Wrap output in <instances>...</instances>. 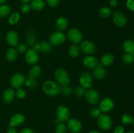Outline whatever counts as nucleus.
Wrapping results in <instances>:
<instances>
[{
  "mask_svg": "<svg viewBox=\"0 0 134 133\" xmlns=\"http://www.w3.org/2000/svg\"><path fill=\"white\" fill-rule=\"evenodd\" d=\"M43 90L46 95L53 96L60 93L61 86L54 81L47 80L43 84Z\"/></svg>",
  "mask_w": 134,
  "mask_h": 133,
  "instance_id": "nucleus-1",
  "label": "nucleus"
},
{
  "mask_svg": "<svg viewBox=\"0 0 134 133\" xmlns=\"http://www.w3.org/2000/svg\"><path fill=\"white\" fill-rule=\"evenodd\" d=\"M54 77L56 82L60 86H68L70 83V78L69 74L64 69H56L54 72Z\"/></svg>",
  "mask_w": 134,
  "mask_h": 133,
  "instance_id": "nucleus-2",
  "label": "nucleus"
},
{
  "mask_svg": "<svg viewBox=\"0 0 134 133\" xmlns=\"http://www.w3.org/2000/svg\"><path fill=\"white\" fill-rule=\"evenodd\" d=\"M112 119L109 116L103 113L100 114L98 119V125L102 130L107 131L112 127Z\"/></svg>",
  "mask_w": 134,
  "mask_h": 133,
  "instance_id": "nucleus-3",
  "label": "nucleus"
},
{
  "mask_svg": "<svg viewBox=\"0 0 134 133\" xmlns=\"http://www.w3.org/2000/svg\"><path fill=\"white\" fill-rule=\"evenodd\" d=\"M67 37L71 43L74 44L81 43L83 39V35L79 29L77 28H71L68 30Z\"/></svg>",
  "mask_w": 134,
  "mask_h": 133,
  "instance_id": "nucleus-4",
  "label": "nucleus"
},
{
  "mask_svg": "<svg viewBox=\"0 0 134 133\" xmlns=\"http://www.w3.org/2000/svg\"><path fill=\"white\" fill-rule=\"evenodd\" d=\"M85 98L88 103L92 105L98 104L100 99V95L97 90L93 89H88L85 92Z\"/></svg>",
  "mask_w": 134,
  "mask_h": 133,
  "instance_id": "nucleus-5",
  "label": "nucleus"
},
{
  "mask_svg": "<svg viewBox=\"0 0 134 133\" xmlns=\"http://www.w3.org/2000/svg\"><path fill=\"white\" fill-rule=\"evenodd\" d=\"M65 34L62 31H56L50 35L49 43L53 46L61 45L65 40Z\"/></svg>",
  "mask_w": 134,
  "mask_h": 133,
  "instance_id": "nucleus-6",
  "label": "nucleus"
},
{
  "mask_svg": "<svg viewBox=\"0 0 134 133\" xmlns=\"http://www.w3.org/2000/svg\"><path fill=\"white\" fill-rule=\"evenodd\" d=\"M25 60L30 65H34L39 61V54L35 48H31L27 50L25 53Z\"/></svg>",
  "mask_w": 134,
  "mask_h": 133,
  "instance_id": "nucleus-7",
  "label": "nucleus"
},
{
  "mask_svg": "<svg viewBox=\"0 0 134 133\" xmlns=\"http://www.w3.org/2000/svg\"><path fill=\"white\" fill-rule=\"evenodd\" d=\"M26 78L22 73H16L10 78V85L14 89H19L24 83Z\"/></svg>",
  "mask_w": 134,
  "mask_h": 133,
  "instance_id": "nucleus-8",
  "label": "nucleus"
},
{
  "mask_svg": "<svg viewBox=\"0 0 134 133\" xmlns=\"http://www.w3.org/2000/svg\"><path fill=\"white\" fill-rule=\"evenodd\" d=\"M56 116H57V119L60 123L65 122L69 120L70 112L66 106H60L56 110Z\"/></svg>",
  "mask_w": 134,
  "mask_h": 133,
  "instance_id": "nucleus-9",
  "label": "nucleus"
},
{
  "mask_svg": "<svg viewBox=\"0 0 134 133\" xmlns=\"http://www.w3.org/2000/svg\"><path fill=\"white\" fill-rule=\"evenodd\" d=\"M79 82L81 86L85 89H90L93 84L92 77L90 73L84 72L81 74L79 78Z\"/></svg>",
  "mask_w": 134,
  "mask_h": 133,
  "instance_id": "nucleus-10",
  "label": "nucleus"
},
{
  "mask_svg": "<svg viewBox=\"0 0 134 133\" xmlns=\"http://www.w3.org/2000/svg\"><path fill=\"white\" fill-rule=\"evenodd\" d=\"M67 126L68 130L71 133H80L82 129L81 123L75 118H72L68 120Z\"/></svg>",
  "mask_w": 134,
  "mask_h": 133,
  "instance_id": "nucleus-11",
  "label": "nucleus"
},
{
  "mask_svg": "<svg viewBox=\"0 0 134 133\" xmlns=\"http://www.w3.org/2000/svg\"><path fill=\"white\" fill-rule=\"evenodd\" d=\"M80 50L82 52L87 54H93L96 51V46L93 42L90 40H85L81 44Z\"/></svg>",
  "mask_w": 134,
  "mask_h": 133,
  "instance_id": "nucleus-12",
  "label": "nucleus"
},
{
  "mask_svg": "<svg viewBox=\"0 0 134 133\" xmlns=\"http://www.w3.org/2000/svg\"><path fill=\"white\" fill-rule=\"evenodd\" d=\"M113 20L115 24L119 27H124L127 23L126 17L122 12L115 11L113 14Z\"/></svg>",
  "mask_w": 134,
  "mask_h": 133,
  "instance_id": "nucleus-13",
  "label": "nucleus"
},
{
  "mask_svg": "<svg viewBox=\"0 0 134 133\" xmlns=\"http://www.w3.org/2000/svg\"><path fill=\"white\" fill-rule=\"evenodd\" d=\"M114 105V102L111 98H105L103 100L101 101L99 103V108L101 110V112H110L111 110L113 108Z\"/></svg>",
  "mask_w": 134,
  "mask_h": 133,
  "instance_id": "nucleus-14",
  "label": "nucleus"
},
{
  "mask_svg": "<svg viewBox=\"0 0 134 133\" xmlns=\"http://www.w3.org/2000/svg\"><path fill=\"white\" fill-rule=\"evenodd\" d=\"M6 41L10 46H16L18 44L19 37L14 31H9L6 35Z\"/></svg>",
  "mask_w": 134,
  "mask_h": 133,
  "instance_id": "nucleus-15",
  "label": "nucleus"
},
{
  "mask_svg": "<svg viewBox=\"0 0 134 133\" xmlns=\"http://www.w3.org/2000/svg\"><path fill=\"white\" fill-rule=\"evenodd\" d=\"M25 116L24 115L21 114V113H16V114L13 115L10 119L9 123V126H18V125H21L25 122Z\"/></svg>",
  "mask_w": 134,
  "mask_h": 133,
  "instance_id": "nucleus-16",
  "label": "nucleus"
},
{
  "mask_svg": "<svg viewBox=\"0 0 134 133\" xmlns=\"http://www.w3.org/2000/svg\"><path fill=\"white\" fill-rule=\"evenodd\" d=\"M83 65L88 69H94L98 65V61L96 57L92 56H88L83 59Z\"/></svg>",
  "mask_w": 134,
  "mask_h": 133,
  "instance_id": "nucleus-17",
  "label": "nucleus"
},
{
  "mask_svg": "<svg viewBox=\"0 0 134 133\" xmlns=\"http://www.w3.org/2000/svg\"><path fill=\"white\" fill-rule=\"evenodd\" d=\"M15 96V91L12 88H9L4 91L3 94V101L5 104H10L13 101Z\"/></svg>",
  "mask_w": 134,
  "mask_h": 133,
  "instance_id": "nucleus-18",
  "label": "nucleus"
},
{
  "mask_svg": "<svg viewBox=\"0 0 134 133\" xmlns=\"http://www.w3.org/2000/svg\"><path fill=\"white\" fill-rule=\"evenodd\" d=\"M106 70L105 68H103L102 64H98L93 70V76L97 80H102L104 78Z\"/></svg>",
  "mask_w": 134,
  "mask_h": 133,
  "instance_id": "nucleus-19",
  "label": "nucleus"
},
{
  "mask_svg": "<svg viewBox=\"0 0 134 133\" xmlns=\"http://www.w3.org/2000/svg\"><path fill=\"white\" fill-rule=\"evenodd\" d=\"M34 48H35L37 52L39 51V52H43V53H47L51 50L52 46H51V44L50 43L43 41L35 44Z\"/></svg>",
  "mask_w": 134,
  "mask_h": 133,
  "instance_id": "nucleus-20",
  "label": "nucleus"
},
{
  "mask_svg": "<svg viewBox=\"0 0 134 133\" xmlns=\"http://www.w3.org/2000/svg\"><path fill=\"white\" fill-rule=\"evenodd\" d=\"M41 74V68L39 65H34L29 70L28 77L31 79L36 80Z\"/></svg>",
  "mask_w": 134,
  "mask_h": 133,
  "instance_id": "nucleus-21",
  "label": "nucleus"
},
{
  "mask_svg": "<svg viewBox=\"0 0 134 133\" xmlns=\"http://www.w3.org/2000/svg\"><path fill=\"white\" fill-rule=\"evenodd\" d=\"M45 7L44 0H33L30 4V7L34 11H40Z\"/></svg>",
  "mask_w": 134,
  "mask_h": 133,
  "instance_id": "nucleus-22",
  "label": "nucleus"
},
{
  "mask_svg": "<svg viewBox=\"0 0 134 133\" xmlns=\"http://www.w3.org/2000/svg\"><path fill=\"white\" fill-rule=\"evenodd\" d=\"M68 26V21L64 17H60L56 20V27L60 31H63L67 29Z\"/></svg>",
  "mask_w": 134,
  "mask_h": 133,
  "instance_id": "nucleus-23",
  "label": "nucleus"
},
{
  "mask_svg": "<svg viewBox=\"0 0 134 133\" xmlns=\"http://www.w3.org/2000/svg\"><path fill=\"white\" fill-rule=\"evenodd\" d=\"M114 59L115 58H114L113 55L109 53H105L101 58V64L103 66H109L113 63Z\"/></svg>",
  "mask_w": 134,
  "mask_h": 133,
  "instance_id": "nucleus-24",
  "label": "nucleus"
},
{
  "mask_svg": "<svg viewBox=\"0 0 134 133\" xmlns=\"http://www.w3.org/2000/svg\"><path fill=\"white\" fill-rule=\"evenodd\" d=\"M7 60L10 62L14 61L18 57V52L14 48H9L7 50L5 55Z\"/></svg>",
  "mask_w": 134,
  "mask_h": 133,
  "instance_id": "nucleus-25",
  "label": "nucleus"
},
{
  "mask_svg": "<svg viewBox=\"0 0 134 133\" xmlns=\"http://www.w3.org/2000/svg\"><path fill=\"white\" fill-rule=\"evenodd\" d=\"M123 48L126 53H134V41L132 40H126L123 44Z\"/></svg>",
  "mask_w": 134,
  "mask_h": 133,
  "instance_id": "nucleus-26",
  "label": "nucleus"
},
{
  "mask_svg": "<svg viewBox=\"0 0 134 133\" xmlns=\"http://www.w3.org/2000/svg\"><path fill=\"white\" fill-rule=\"evenodd\" d=\"M68 52H69V54L71 57H73V58H76L79 56L80 48L77 44H73L69 47Z\"/></svg>",
  "mask_w": 134,
  "mask_h": 133,
  "instance_id": "nucleus-27",
  "label": "nucleus"
},
{
  "mask_svg": "<svg viewBox=\"0 0 134 133\" xmlns=\"http://www.w3.org/2000/svg\"><path fill=\"white\" fill-rule=\"evenodd\" d=\"M11 9L7 5H3L0 6V18H4L10 14Z\"/></svg>",
  "mask_w": 134,
  "mask_h": 133,
  "instance_id": "nucleus-28",
  "label": "nucleus"
},
{
  "mask_svg": "<svg viewBox=\"0 0 134 133\" xmlns=\"http://www.w3.org/2000/svg\"><path fill=\"white\" fill-rule=\"evenodd\" d=\"M123 63L127 65H130L134 63V53H126L122 56V58Z\"/></svg>",
  "mask_w": 134,
  "mask_h": 133,
  "instance_id": "nucleus-29",
  "label": "nucleus"
},
{
  "mask_svg": "<svg viewBox=\"0 0 134 133\" xmlns=\"http://www.w3.org/2000/svg\"><path fill=\"white\" fill-rule=\"evenodd\" d=\"M20 14L18 12H13L9 16V20H8V22L10 24L14 25L16 24V23H18V22L19 21L20 19Z\"/></svg>",
  "mask_w": 134,
  "mask_h": 133,
  "instance_id": "nucleus-30",
  "label": "nucleus"
},
{
  "mask_svg": "<svg viewBox=\"0 0 134 133\" xmlns=\"http://www.w3.org/2000/svg\"><path fill=\"white\" fill-rule=\"evenodd\" d=\"M99 14L100 15V16L105 18H107L111 16V14H112V13H111V10L109 8L103 7H102L99 9Z\"/></svg>",
  "mask_w": 134,
  "mask_h": 133,
  "instance_id": "nucleus-31",
  "label": "nucleus"
},
{
  "mask_svg": "<svg viewBox=\"0 0 134 133\" xmlns=\"http://www.w3.org/2000/svg\"><path fill=\"white\" fill-rule=\"evenodd\" d=\"M122 121L124 125H130L133 123V117L129 113H125L122 117Z\"/></svg>",
  "mask_w": 134,
  "mask_h": 133,
  "instance_id": "nucleus-32",
  "label": "nucleus"
},
{
  "mask_svg": "<svg viewBox=\"0 0 134 133\" xmlns=\"http://www.w3.org/2000/svg\"><path fill=\"white\" fill-rule=\"evenodd\" d=\"M55 132L56 133H67L68 130H67V127L65 124L62 123H59L57 126H56Z\"/></svg>",
  "mask_w": 134,
  "mask_h": 133,
  "instance_id": "nucleus-33",
  "label": "nucleus"
},
{
  "mask_svg": "<svg viewBox=\"0 0 134 133\" xmlns=\"http://www.w3.org/2000/svg\"><path fill=\"white\" fill-rule=\"evenodd\" d=\"M100 114L101 110H99V108L94 107V108H92L90 110V117H92V118H96V117H98Z\"/></svg>",
  "mask_w": 134,
  "mask_h": 133,
  "instance_id": "nucleus-34",
  "label": "nucleus"
},
{
  "mask_svg": "<svg viewBox=\"0 0 134 133\" xmlns=\"http://www.w3.org/2000/svg\"><path fill=\"white\" fill-rule=\"evenodd\" d=\"M85 92H86V90L84 87H82V86H78L76 88L75 93L79 97H82V96H85Z\"/></svg>",
  "mask_w": 134,
  "mask_h": 133,
  "instance_id": "nucleus-35",
  "label": "nucleus"
},
{
  "mask_svg": "<svg viewBox=\"0 0 134 133\" xmlns=\"http://www.w3.org/2000/svg\"><path fill=\"white\" fill-rule=\"evenodd\" d=\"M60 92H62V93L65 96H68L72 93V89L68 86H62V87H61Z\"/></svg>",
  "mask_w": 134,
  "mask_h": 133,
  "instance_id": "nucleus-36",
  "label": "nucleus"
},
{
  "mask_svg": "<svg viewBox=\"0 0 134 133\" xmlns=\"http://www.w3.org/2000/svg\"><path fill=\"white\" fill-rule=\"evenodd\" d=\"M15 95L17 96V98L19 99H23L26 96V91L23 89H17V91L15 92Z\"/></svg>",
  "mask_w": 134,
  "mask_h": 133,
  "instance_id": "nucleus-37",
  "label": "nucleus"
},
{
  "mask_svg": "<svg viewBox=\"0 0 134 133\" xmlns=\"http://www.w3.org/2000/svg\"><path fill=\"white\" fill-rule=\"evenodd\" d=\"M35 80L31 79V78H28L26 80H25V85L27 86V87H30V88H33V87H35L36 86V82H35Z\"/></svg>",
  "mask_w": 134,
  "mask_h": 133,
  "instance_id": "nucleus-38",
  "label": "nucleus"
},
{
  "mask_svg": "<svg viewBox=\"0 0 134 133\" xmlns=\"http://www.w3.org/2000/svg\"><path fill=\"white\" fill-rule=\"evenodd\" d=\"M27 48H26V46L24 44H18L16 46V51L18 53H26V52L27 50Z\"/></svg>",
  "mask_w": 134,
  "mask_h": 133,
  "instance_id": "nucleus-39",
  "label": "nucleus"
},
{
  "mask_svg": "<svg viewBox=\"0 0 134 133\" xmlns=\"http://www.w3.org/2000/svg\"><path fill=\"white\" fill-rule=\"evenodd\" d=\"M27 44L32 45L35 43V37H34V35L32 32L30 31V33L27 34Z\"/></svg>",
  "mask_w": 134,
  "mask_h": 133,
  "instance_id": "nucleus-40",
  "label": "nucleus"
},
{
  "mask_svg": "<svg viewBox=\"0 0 134 133\" xmlns=\"http://www.w3.org/2000/svg\"><path fill=\"white\" fill-rule=\"evenodd\" d=\"M30 10H31V7L30 5L27 3H24L23 5L21 6V11L24 13V14H27L30 13Z\"/></svg>",
  "mask_w": 134,
  "mask_h": 133,
  "instance_id": "nucleus-41",
  "label": "nucleus"
},
{
  "mask_svg": "<svg viewBox=\"0 0 134 133\" xmlns=\"http://www.w3.org/2000/svg\"><path fill=\"white\" fill-rule=\"evenodd\" d=\"M46 1L48 6H50L51 7H55L58 5L60 0H46Z\"/></svg>",
  "mask_w": 134,
  "mask_h": 133,
  "instance_id": "nucleus-42",
  "label": "nucleus"
},
{
  "mask_svg": "<svg viewBox=\"0 0 134 133\" xmlns=\"http://www.w3.org/2000/svg\"><path fill=\"white\" fill-rule=\"evenodd\" d=\"M126 7L129 10L134 12V0H128L126 3Z\"/></svg>",
  "mask_w": 134,
  "mask_h": 133,
  "instance_id": "nucleus-43",
  "label": "nucleus"
},
{
  "mask_svg": "<svg viewBox=\"0 0 134 133\" xmlns=\"http://www.w3.org/2000/svg\"><path fill=\"white\" fill-rule=\"evenodd\" d=\"M124 129L122 126H118L117 127L115 128L114 130V133H124Z\"/></svg>",
  "mask_w": 134,
  "mask_h": 133,
  "instance_id": "nucleus-44",
  "label": "nucleus"
},
{
  "mask_svg": "<svg viewBox=\"0 0 134 133\" xmlns=\"http://www.w3.org/2000/svg\"><path fill=\"white\" fill-rule=\"evenodd\" d=\"M7 133H17L16 130L14 129V127H13V126H9L7 129Z\"/></svg>",
  "mask_w": 134,
  "mask_h": 133,
  "instance_id": "nucleus-45",
  "label": "nucleus"
},
{
  "mask_svg": "<svg viewBox=\"0 0 134 133\" xmlns=\"http://www.w3.org/2000/svg\"><path fill=\"white\" fill-rule=\"evenodd\" d=\"M20 133H34V131L31 129L26 128V129H24Z\"/></svg>",
  "mask_w": 134,
  "mask_h": 133,
  "instance_id": "nucleus-46",
  "label": "nucleus"
},
{
  "mask_svg": "<svg viewBox=\"0 0 134 133\" xmlns=\"http://www.w3.org/2000/svg\"><path fill=\"white\" fill-rule=\"evenodd\" d=\"M110 5H111L112 7H117V0H111V1H110Z\"/></svg>",
  "mask_w": 134,
  "mask_h": 133,
  "instance_id": "nucleus-47",
  "label": "nucleus"
},
{
  "mask_svg": "<svg viewBox=\"0 0 134 133\" xmlns=\"http://www.w3.org/2000/svg\"><path fill=\"white\" fill-rule=\"evenodd\" d=\"M20 1L23 3H28L29 2H30L31 0H20Z\"/></svg>",
  "mask_w": 134,
  "mask_h": 133,
  "instance_id": "nucleus-48",
  "label": "nucleus"
},
{
  "mask_svg": "<svg viewBox=\"0 0 134 133\" xmlns=\"http://www.w3.org/2000/svg\"><path fill=\"white\" fill-rule=\"evenodd\" d=\"M89 133H100V132L97 131V130H92V131H90Z\"/></svg>",
  "mask_w": 134,
  "mask_h": 133,
  "instance_id": "nucleus-49",
  "label": "nucleus"
},
{
  "mask_svg": "<svg viewBox=\"0 0 134 133\" xmlns=\"http://www.w3.org/2000/svg\"><path fill=\"white\" fill-rule=\"evenodd\" d=\"M6 1L7 0H0V4H3V3H5V2H6Z\"/></svg>",
  "mask_w": 134,
  "mask_h": 133,
  "instance_id": "nucleus-50",
  "label": "nucleus"
},
{
  "mask_svg": "<svg viewBox=\"0 0 134 133\" xmlns=\"http://www.w3.org/2000/svg\"><path fill=\"white\" fill-rule=\"evenodd\" d=\"M126 133H134L133 132H132V131H129V132H126Z\"/></svg>",
  "mask_w": 134,
  "mask_h": 133,
  "instance_id": "nucleus-51",
  "label": "nucleus"
},
{
  "mask_svg": "<svg viewBox=\"0 0 134 133\" xmlns=\"http://www.w3.org/2000/svg\"><path fill=\"white\" fill-rule=\"evenodd\" d=\"M133 126H134V119H133Z\"/></svg>",
  "mask_w": 134,
  "mask_h": 133,
  "instance_id": "nucleus-52",
  "label": "nucleus"
}]
</instances>
